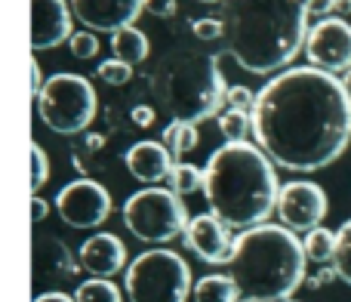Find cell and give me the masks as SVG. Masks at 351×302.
Here are the masks:
<instances>
[{
  "label": "cell",
  "instance_id": "6da1fadb",
  "mask_svg": "<svg viewBox=\"0 0 351 302\" xmlns=\"http://www.w3.org/2000/svg\"><path fill=\"white\" fill-rule=\"evenodd\" d=\"M253 136L274 167L290 173L339 161L351 142V96L342 78L315 65L280 71L256 96Z\"/></svg>",
  "mask_w": 351,
  "mask_h": 302
},
{
  "label": "cell",
  "instance_id": "7a4b0ae2",
  "mask_svg": "<svg viewBox=\"0 0 351 302\" xmlns=\"http://www.w3.org/2000/svg\"><path fill=\"white\" fill-rule=\"evenodd\" d=\"M204 198L210 213L228 229L247 231L265 225L280 198L271 157L253 142L216 148L204 167Z\"/></svg>",
  "mask_w": 351,
  "mask_h": 302
},
{
  "label": "cell",
  "instance_id": "3957f363",
  "mask_svg": "<svg viewBox=\"0 0 351 302\" xmlns=\"http://www.w3.org/2000/svg\"><path fill=\"white\" fill-rule=\"evenodd\" d=\"M225 49L250 74L290 65L308 40V12L296 0H228Z\"/></svg>",
  "mask_w": 351,
  "mask_h": 302
},
{
  "label": "cell",
  "instance_id": "277c9868",
  "mask_svg": "<svg viewBox=\"0 0 351 302\" xmlns=\"http://www.w3.org/2000/svg\"><path fill=\"white\" fill-rule=\"evenodd\" d=\"M305 244L284 225H256L234 237L228 275L241 287L243 302H290L302 287Z\"/></svg>",
  "mask_w": 351,
  "mask_h": 302
},
{
  "label": "cell",
  "instance_id": "5b68a950",
  "mask_svg": "<svg viewBox=\"0 0 351 302\" xmlns=\"http://www.w3.org/2000/svg\"><path fill=\"white\" fill-rule=\"evenodd\" d=\"M152 90L170 121L204 124L219 111L228 86L213 53H179L158 65Z\"/></svg>",
  "mask_w": 351,
  "mask_h": 302
},
{
  "label": "cell",
  "instance_id": "8992f818",
  "mask_svg": "<svg viewBox=\"0 0 351 302\" xmlns=\"http://www.w3.org/2000/svg\"><path fill=\"white\" fill-rule=\"evenodd\" d=\"M123 287L130 302H188L194 290L191 268L173 250L139 253L130 262Z\"/></svg>",
  "mask_w": 351,
  "mask_h": 302
},
{
  "label": "cell",
  "instance_id": "52a82bcc",
  "mask_svg": "<svg viewBox=\"0 0 351 302\" xmlns=\"http://www.w3.org/2000/svg\"><path fill=\"white\" fill-rule=\"evenodd\" d=\"M37 117L59 136L84 133L96 117V90L84 74H53L37 93Z\"/></svg>",
  "mask_w": 351,
  "mask_h": 302
},
{
  "label": "cell",
  "instance_id": "ba28073f",
  "mask_svg": "<svg viewBox=\"0 0 351 302\" xmlns=\"http://www.w3.org/2000/svg\"><path fill=\"white\" fill-rule=\"evenodd\" d=\"M188 210L182 198L173 188H142V191L130 194L123 204V225L130 235L139 237L145 244H167L173 237L185 235L188 229Z\"/></svg>",
  "mask_w": 351,
  "mask_h": 302
},
{
  "label": "cell",
  "instance_id": "9c48e42d",
  "mask_svg": "<svg viewBox=\"0 0 351 302\" xmlns=\"http://www.w3.org/2000/svg\"><path fill=\"white\" fill-rule=\"evenodd\" d=\"M327 191H324L317 182L308 179H296V182H287L280 188V198H278V219L284 229L290 231H315L324 225L327 219Z\"/></svg>",
  "mask_w": 351,
  "mask_h": 302
},
{
  "label": "cell",
  "instance_id": "30bf717a",
  "mask_svg": "<svg viewBox=\"0 0 351 302\" xmlns=\"http://www.w3.org/2000/svg\"><path fill=\"white\" fill-rule=\"evenodd\" d=\"M56 210L71 229H99L111 216V194L93 179H74L59 191Z\"/></svg>",
  "mask_w": 351,
  "mask_h": 302
},
{
  "label": "cell",
  "instance_id": "8fae6325",
  "mask_svg": "<svg viewBox=\"0 0 351 302\" xmlns=\"http://www.w3.org/2000/svg\"><path fill=\"white\" fill-rule=\"evenodd\" d=\"M305 53L308 62L321 71H342L346 74L351 68V25L346 19L327 16L308 31V40H305Z\"/></svg>",
  "mask_w": 351,
  "mask_h": 302
},
{
  "label": "cell",
  "instance_id": "7c38bea8",
  "mask_svg": "<svg viewBox=\"0 0 351 302\" xmlns=\"http://www.w3.org/2000/svg\"><path fill=\"white\" fill-rule=\"evenodd\" d=\"M145 10V0H71V12L86 31H117L130 28Z\"/></svg>",
  "mask_w": 351,
  "mask_h": 302
},
{
  "label": "cell",
  "instance_id": "4fadbf2b",
  "mask_svg": "<svg viewBox=\"0 0 351 302\" xmlns=\"http://www.w3.org/2000/svg\"><path fill=\"white\" fill-rule=\"evenodd\" d=\"M71 3L65 0H31V49H56L71 40Z\"/></svg>",
  "mask_w": 351,
  "mask_h": 302
},
{
  "label": "cell",
  "instance_id": "5bb4252c",
  "mask_svg": "<svg viewBox=\"0 0 351 302\" xmlns=\"http://www.w3.org/2000/svg\"><path fill=\"white\" fill-rule=\"evenodd\" d=\"M228 225L219 222L213 213L206 216H194L185 229V247L191 253H197V259L210 262V266H219V262L231 259V250H234V241L228 235Z\"/></svg>",
  "mask_w": 351,
  "mask_h": 302
},
{
  "label": "cell",
  "instance_id": "9a60e30c",
  "mask_svg": "<svg viewBox=\"0 0 351 302\" xmlns=\"http://www.w3.org/2000/svg\"><path fill=\"white\" fill-rule=\"evenodd\" d=\"M80 268L93 278H114L121 275L127 266V247L117 235H108V231H99V235L86 237L84 247H80Z\"/></svg>",
  "mask_w": 351,
  "mask_h": 302
},
{
  "label": "cell",
  "instance_id": "2e32d148",
  "mask_svg": "<svg viewBox=\"0 0 351 302\" xmlns=\"http://www.w3.org/2000/svg\"><path fill=\"white\" fill-rule=\"evenodd\" d=\"M123 163H127L130 176L145 185H158V182H167L176 167L173 151L164 146V142H136L133 148L123 154Z\"/></svg>",
  "mask_w": 351,
  "mask_h": 302
},
{
  "label": "cell",
  "instance_id": "e0dca14e",
  "mask_svg": "<svg viewBox=\"0 0 351 302\" xmlns=\"http://www.w3.org/2000/svg\"><path fill=\"white\" fill-rule=\"evenodd\" d=\"M111 53H114V59L127 62V65H139V62L148 59L152 43H148V37L142 34L136 25H130V28L111 34Z\"/></svg>",
  "mask_w": 351,
  "mask_h": 302
},
{
  "label": "cell",
  "instance_id": "ac0fdd59",
  "mask_svg": "<svg viewBox=\"0 0 351 302\" xmlns=\"http://www.w3.org/2000/svg\"><path fill=\"white\" fill-rule=\"evenodd\" d=\"M194 302H243L241 299V287L231 275H206L194 284L191 290Z\"/></svg>",
  "mask_w": 351,
  "mask_h": 302
},
{
  "label": "cell",
  "instance_id": "d6986e66",
  "mask_svg": "<svg viewBox=\"0 0 351 302\" xmlns=\"http://www.w3.org/2000/svg\"><path fill=\"white\" fill-rule=\"evenodd\" d=\"M200 133H197V124H185V121H170L164 130V146L173 151V157L188 154L191 148H197Z\"/></svg>",
  "mask_w": 351,
  "mask_h": 302
},
{
  "label": "cell",
  "instance_id": "ffe728a7",
  "mask_svg": "<svg viewBox=\"0 0 351 302\" xmlns=\"http://www.w3.org/2000/svg\"><path fill=\"white\" fill-rule=\"evenodd\" d=\"M74 299L77 302H123V293L111 278H90L74 290Z\"/></svg>",
  "mask_w": 351,
  "mask_h": 302
},
{
  "label": "cell",
  "instance_id": "44dd1931",
  "mask_svg": "<svg viewBox=\"0 0 351 302\" xmlns=\"http://www.w3.org/2000/svg\"><path fill=\"white\" fill-rule=\"evenodd\" d=\"M305 256L308 259H315V262H333V256H336V231H330V229H315V231H308L305 235Z\"/></svg>",
  "mask_w": 351,
  "mask_h": 302
},
{
  "label": "cell",
  "instance_id": "7402d4cb",
  "mask_svg": "<svg viewBox=\"0 0 351 302\" xmlns=\"http://www.w3.org/2000/svg\"><path fill=\"white\" fill-rule=\"evenodd\" d=\"M167 182H170V188L179 198H185V194L204 191V170L194 167V163H176Z\"/></svg>",
  "mask_w": 351,
  "mask_h": 302
},
{
  "label": "cell",
  "instance_id": "603a6c76",
  "mask_svg": "<svg viewBox=\"0 0 351 302\" xmlns=\"http://www.w3.org/2000/svg\"><path fill=\"white\" fill-rule=\"evenodd\" d=\"M219 130L228 142H247V133H253V115L228 108L225 115H219Z\"/></svg>",
  "mask_w": 351,
  "mask_h": 302
},
{
  "label": "cell",
  "instance_id": "cb8c5ba5",
  "mask_svg": "<svg viewBox=\"0 0 351 302\" xmlns=\"http://www.w3.org/2000/svg\"><path fill=\"white\" fill-rule=\"evenodd\" d=\"M333 268H336V275H339V281H346L351 287V219L346 225H339V231H336Z\"/></svg>",
  "mask_w": 351,
  "mask_h": 302
},
{
  "label": "cell",
  "instance_id": "d4e9b609",
  "mask_svg": "<svg viewBox=\"0 0 351 302\" xmlns=\"http://www.w3.org/2000/svg\"><path fill=\"white\" fill-rule=\"evenodd\" d=\"M96 78L105 80L108 86H123L133 80V65H127V62H121V59H108L96 68Z\"/></svg>",
  "mask_w": 351,
  "mask_h": 302
},
{
  "label": "cell",
  "instance_id": "484cf974",
  "mask_svg": "<svg viewBox=\"0 0 351 302\" xmlns=\"http://www.w3.org/2000/svg\"><path fill=\"white\" fill-rule=\"evenodd\" d=\"M68 49H71L74 59H93V56H99V34L96 31H74Z\"/></svg>",
  "mask_w": 351,
  "mask_h": 302
},
{
  "label": "cell",
  "instance_id": "4316f807",
  "mask_svg": "<svg viewBox=\"0 0 351 302\" xmlns=\"http://www.w3.org/2000/svg\"><path fill=\"white\" fill-rule=\"evenodd\" d=\"M256 96H259V93H253L250 86L237 84V86H228V93H225V105H228V108H234V111H250V115H253Z\"/></svg>",
  "mask_w": 351,
  "mask_h": 302
},
{
  "label": "cell",
  "instance_id": "83f0119b",
  "mask_svg": "<svg viewBox=\"0 0 351 302\" xmlns=\"http://www.w3.org/2000/svg\"><path fill=\"white\" fill-rule=\"evenodd\" d=\"M49 179V161L40 146H31V188H43Z\"/></svg>",
  "mask_w": 351,
  "mask_h": 302
},
{
  "label": "cell",
  "instance_id": "f1b7e54d",
  "mask_svg": "<svg viewBox=\"0 0 351 302\" xmlns=\"http://www.w3.org/2000/svg\"><path fill=\"white\" fill-rule=\"evenodd\" d=\"M191 31L197 40H219V37H225V22L222 19H194Z\"/></svg>",
  "mask_w": 351,
  "mask_h": 302
},
{
  "label": "cell",
  "instance_id": "f546056e",
  "mask_svg": "<svg viewBox=\"0 0 351 302\" xmlns=\"http://www.w3.org/2000/svg\"><path fill=\"white\" fill-rule=\"evenodd\" d=\"M299 6H302L305 12H315V16H327V12H333V10H339V0H296Z\"/></svg>",
  "mask_w": 351,
  "mask_h": 302
},
{
  "label": "cell",
  "instance_id": "4dcf8cb0",
  "mask_svg": "<svg viewBox=\"0 0 351 302\" xmlns=\"http://www.w3.org/2000/svg\"><path fill=\"white\" fill-rule=\"evenodd\" d=\"M145 10L158 19H173L179 3H176V0H145Z\"/></svg>",
  "mask_w": 351,
  "mask_h": 302
},
{
  "label": "cell",
  "instance_id": "1f68e13d",
  "mask_svg": "<svg viewBox=\"0 0 351 302\" xmlns=\"http://www.w3.org/2000/svg\"><path fill=\"white\" fill-rule=\"evenodd\" d=\"M130 121H133L136 127H152L154 124V108H148V105H133Z\"/></svg>",
  "mask_w": 351,
  "mask_h": 302
},
{
  "label": "cell",
  "instance_id": "d6a6232c",
  "mask_svg": "<svg viewBox=\"0 0 351 302\" xmlns=\"http://www.w3.org/2000/svg\"><path fill=\"white\" fill-rule=\"evenodd\" d=\"M339 278V275H336V268H317V275H311L308 278V287H327V284H333V281Z\"/></svg>",
  "mask_w": 351,
  "mask_h": 302
},
{
  "label": "cell",
  "instance_id": "836d02e7",
  "mask_svg": "<svg viewBox=\"0 0 351 302\" xmlns=\"http://www.w3.org/2000/svg\"><path fill=\"white\" fill-rule=\"evenodd\" d=\"M47 213H49V204H47L43 198H34V200H31V219H34V225L43 222V219H47Z\"/></svg>",
  "mask_w": 351,
  "mask_h": 302
},
{
  "label": "cell",
  "instance_id": "e575fe53",
  "mask_svg": "<svg viewBox=\"0 0 351 302\" xmlns=\"http://www.w3.org/2000/svg\"><path fill=\"white\" fill-rule=\"evenodd\" d=\"M43 84H47V80H43V74H40V65L31 62V90H34V96L43 90Z\"/></svg>",
  "mask_w": 351,
  "mask_h": 302
},
{
  "label": "cell",
  "instance_id": "d590c367",
  "mask_svg": "<svg viewBox=\"0 0 351 302\" xmlns=\"http://www.w3.org/2000/svg\"><path fill=\"white\" fill-rule=\"evenodd\" d=\"M34 302H77V299L68 297V293H40Z\"/></svg>",
  "mask_w": 351,
  "mask_h": 302
},
{
  "label": "cell",
  "instance_id": "8d00e7d4",
  "mask_svg": "<svg viewBox=\"0 0 351 302\" xmlns=\"http://www.w3.org/2000/svg\"><path fill=\"white\" fill-rule=\"evenodd\" d=\"M342 84H346V90H348V96H351V68L342 74Z\"/></svg>",
  "mask_w": 351,
  "mask_h": 302
},
{
  "label": "cell",
  "instance_id": "74e56055",
  "mask_svg": "<svg viewBox=\"0 0 351 302\" xmlns=\"http://www.w3.org/2000/svg\"><path fill=\"white\" fill-rule=\"evenodd\" d=\"M339 10L348 16V12H351V0H339Z\"/></svg>",
  "mask_w": 351,
  "mask_h": 302
},
{
  "label": "cell",
  "instance_id": "f35d334b",
  "mask_svg": "<svg viewBox=\"0 0 351 302\" xmlns=\"http://www.w3.org/2000/svg\"><path fill=\"white\" fill-rule=\"evenodd\" d=\"M197 3H206V6H216V3H228V0H197Z\"/></svg>",
  "mask_w": 351,
  "mask_h": 302
}]
</instances>
